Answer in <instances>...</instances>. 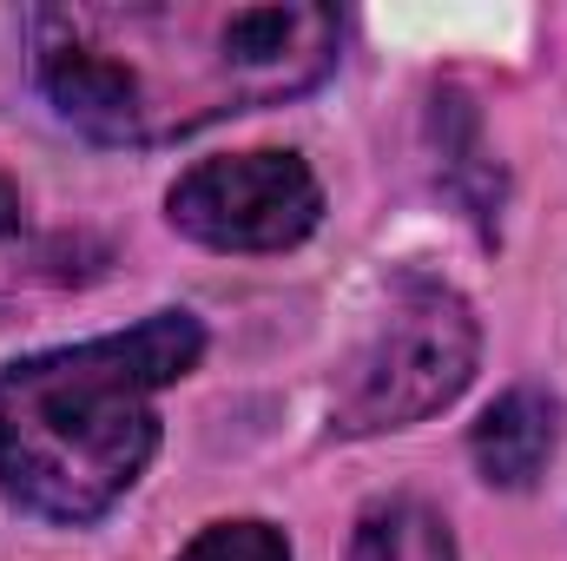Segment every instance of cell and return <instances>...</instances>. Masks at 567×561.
<instances>
[{
  "label": "cell",
  "instance_id": "obj_6",
  "mask_svg": "<svg viewBox=\"0 0 567 561\" xmlns=\"http://www.w3.org/2000/svg\"><path fill=\"white\" fill-rule=\"evenodd\" d=\"M178 561H290V542L271 522H212Z\"/></svg>",
  "mask_w": 567,
  "mask_h": 561
},
{
  "label": "cell",
  "instance_id": "obj_2",
  "mask_svg": "<svg viewBox=\"0 0 567 561\" xmlns=\"http://www.w3.org/2000/svg\"><path fill=\"white\" fill-rule=\"evenodd\" d=\"M468 377H475V310L442 278L410 272L390 284L377 330L363 337V350L337 384V422L350 436L423 422L442 404H455Z\"/></svg>",
  "mask_w": 567,
  "mask_h": 561
},
{
  "label": "cell",
  "instance_id": "obj_7",
  "mask_svg": "<svg viewBox=\"0 0 567 561\" xmlns=\"http://www.w3.org/2000/svg\"><path fill=\"white\" fill-rule=\"evenodd\" d=\"M7 232H20V192L7 185V172H0V238Z\"/></svg>",
  "mask_w": 567,
  "mask_h": 561
},
{
  "label": "cell",
  "instance_id": "obj_4",
  "mask_svg": "<svg viewBox=\"0 0 567 561\" xmlns=\"http://www.w3.org/2000/svg\"><path fill=\"white\" fill-rule=\"evenodd\" d=\"M561 436V410L542 390H508L488 404V417L475 422V469L495 489H528L542 476V462L555 456Z\"/></svg>",
  "mask_w": 567,
  "mask_h": 561
},
{
  "label": "cell",
  "instance_id": "obj_5",
  "mask_svg": "<svg viewBox=\"0 0 567 561\" xmlns=\"http://www.w3.org/2000/svg\"><path fill=\"white\" fill-rule=\"evenodd\" d=\"M350 561H455V536H449V522L429 502L390 496V502L363 509Z\"/></svg>",
  "mask_w": 567,
  "mask_h": 561
},
{
  "label": "cell",
  "instance_id": "obj_3",
  "mask_svg": "<svg viewBox=\"0 0 567 561\" xmlns=\"http://www.w3.org/2000/svg\"><path fill=\"white\" fill-rule=\"evenodd\" d=\"M165 205L172 225L212 252H284L317 225L323 192L297 152H231L192 165Z\"/></svg>",
  "mask_w": 567,
  "mask_h": 561
},
{
  "label": "cell",
  "instance_id": "obj_1",
  "mask_svg": "<svg viewBox=\"0 0 567 561\" xmlns=\"http://www.w3.org/2000/svg\"><path fill=\"white\" fill-rule=\"evenodd\" d=\"M205 350L198 317L158 310L120 337L40 350L0 370V482L47 522L106 516L158 449L152 397Z\"/></svg>",
  "mask_w": 567,
  "mask_h": 561
}]
</instances>
